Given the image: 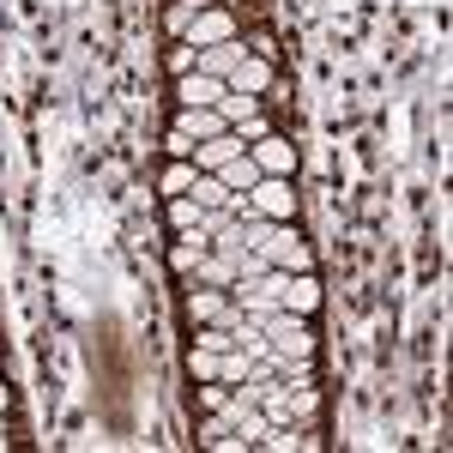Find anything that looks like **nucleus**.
I'll list each match as a JSON object with an SVG mask.
<instances>
[{
  "label": "nucleus",
  "instance_id": "3",
  "mask_svg": "<svg viewBox=\"0 0 453 453\" xmlns=\"http://www.w3.org/2000/svg\"><path fill=\"white\" fill-rule=\"evenodd\" d=\"M224 79H211V73H181L175 79V97H181V109H218L224 104Z\"/></svg>",
  "mask_w": 453,
  "mask_h": 453
},
{
  "label": "nucleus",
  "instance_id": "24",
  "mask_svg": "<svg viewBox=\"0 0 453 453\" xmlns=\"http://www.w3.org/2000/svg\"><path fill=\"white\" fill-rule=\"evenodd\" d=\"M170 157H194V140H188L181 127H170Z\"/></svg>",
  "mask_w": 453,
  "mask_h": 453
},
{
  "label": "nucleus",
  "instance_id": "26",
  "mask_svg": "<svg viewBox=\"0 0 453 453\" xmlns=\"http://www.w3.org/2000/svg\"><path fill=\"white\" fill-rule=\"evenodd\" d=\"M6 405H12V393H6V387H0V418H6Z\"/></svg>",
  "mask_w": 453,
  "mask_h": 453
},
{
  "label": "nucleus",
  "instance_id": "18",
  "mask_svg": "<svg viewBox=\"0 0 453 453\" xmlns=\"http://www.w3.org/2000/svg\"><path fill=\"white\" fill-rule=\"evenodd\" d=\"M194 175H200V170H194V157H175L170 170H164V194H170V200H175V194H188Z\"/></svg>",
  "mask_w": 453,
  "mask_h": 453
},
{
  "label": "nucleus",
  "instance_id": "21",
  "mask_svg": "<svg viewBox=\"0 0 453 453\" xmlns=\"http://www.w3.org/2000/svg\"><path fill=\"white\" fill-rule=\"evenodd\" d=\"M194 61H200V49H194V42L170 49V67H175V79H181V73H194Z\"/></svg>",
  "mask_w": 453,
  "mask_h": 453
},
{
  "label": "nucleus",
  "instance_id": "4",
  "mask_svg": "<svg viewBox=\"0 0 453 453\" xmlns=\"http://www.w3.org/2000/svg\"><path fill=\"white\" fill-rule=\"evenodd\" d=\"M236 97H266L273 91V67H266V55H242L236 67H230V79H224Z\"/></svg>",
  "mask_w": 453,
  "mask_h": 453
},
{
  "label": "nucleus",
  "instance_id": "9",
  "mask_svg": "<svg viewBox=\"0 0 453 453\" xmlns=\"http://www.w3.org/2000/svg\"><path fill=\"white\" fill-rule=\"evenodd\" d=\"M206 254H211V236H206V230H175V242H170V266L181 273V279H188V273H194V266H200Z\"/></svg>",
  "mask_w": 453,
  "mask_h": 453
},
{
  "label": "nucleus",
  "instance_id": "19",
  "mask_svg": "<svg viewBox=\"0 0 453 453\" xmlns=\"http://www.w3.org/2000/svg\"><path fill=\"white\" fill-rule=\"evenodd\" d=\"M224 121H230V127H236V121H248V115H254V109H260V97H236V91H224Z\"/></svg>",
  "mask_w": 453,
  "mask_h": 453
},
{
  "label": "nucleus",
  "instance_id": "16",
  "mask_svg": "<svg viewBox=\"0 0 453 453\" xmlns=\"http://www.w3.org/2000/svg\"><path fill=\"white\" fill-rule=\"evenodd\" d=\"M200 200H194V194H175L170 200V230H200Z\"/></svg>",
  "mask_w": 453,
  "mask_h": 453
},
{
  "label": "nucleus",
  "instance_id": "22",
  "mask_svg": "<svg viewBox=\"0 0 453 453\" xmlns=\"http://www.w3.org/2000/svg\"><path fill=\"white\" fill-rule=\"evenodd\" d=\"M224 206H230V218H236V224H248V218H254V194H230Z\"/></svg>",
  "mask_w": 453,
  "mask_h": 453
},
{
  "label": "nucleus",
  "instance_id": "25",
  "mask_svg": "<svg viewBox=\"0 0 453 453\" xmlns=\"http://www.w3.org/2000/svg\"><path fill=\"white\" fill-rule=\"evenodd\" d=\"M181 6H188V12H206V6H211V0H181Z\"/></svg>",
  "mask_w": 453,
  "mask_h": 453
},
{
  "label": "nucleus",
  "instance_id": "12",
  "mask_svg": "<svg viewBox=\"0 0 453 453\" xmlns=\"http://www.w3.org/2000/svg\"><path fill=\"white\" fill-rule=\"evenodd\" d=\"M248 49L230 36V42H211V49H200V61H194V73H211V79H230V67L242 61Z\"/></svg>",
  "mask_w": 453,
  "mask_h": 453
},
{
  "label": "nucleus",
  "instance_id": "15",
  "mask_svg": "<svg viewBox=\"0 0 453 453\" xmlns=\"http://www.w3.org/2000/svg\"><path fill=\"white\" fill-rule=\"evenodd\" d=\"M248 375H254V357H248L242 345H236V350H224V357H218V381H224V387L248 381Z\"/></svg>",
  "mask_w": 453,
  "mask_h": 453
},
{
  "label": "nucleus",
  "instance_id": "5",
  "mask_svg": "<svg viewBox=\"0 0 453 453\" xmlns=\"http://www.w3.org/2000/svg\"><path fill=\"white\" fill-rule=\"evenodd\" d=\"M248 157L260 164V175H290L296 170V145L279 140V134H260V140L248 145Z\"/></svg>",
  "mask_w": 453,
  "mask_h": 453
},
{
  "label": "nucleus",
  "instance_id": "1",
  "mask_svg": "<svg viewBox=\"0 0 453 453\" xmlns=\"http://www.w3.org/2000/svg\"><path fill=\"white\" fill-rule=\"evenodd\" d=\"M266 339H273V350H284L290 363L296 357H314V333H309V314H290V309H273L266 320Z\"/></svg>",
  "mask_w": 453,
  "mask_h": 453
},
{
  "label": "nucleus",
  "instance_id": "8",
  "mask_svg": "<svg viewBox=\"0 0 453 453\" xmlns=\"http://www.w3.org/2000/svg\"><path fill=\"white\" fill-rule=\"evenodd\" d=\"M230 31H236V25H230V12L206 6V12H194V19H188V36H181V42H194V49H211V42H230Z\"/></svg>",
  "mask_w": 453,
  "mask_h": 453
},
{
  "label": "nucleus",
  "instance_id": "13",
  "mask_svg": "<svg viewBox=\"0 0 453 453\" xmlns=\"http://www.w3.org/2000/svg\"><path fill=\"white\" fill-rule=\"evenodd\" d=\"M188 279H194V284H211V290H230V284H236V254H218V248H211V254L194 266V273H188Z\"/></svg>",
  "mask_w": 453,
  "mask_h": 453
},
{
  "label": "nucleus",
  "instance_id": "17",
  "mask_svg": "<svg viewBox=\"0 0 453 453\" xmlns=\"http://www.w3.org/2000/svg\"><path fill=\"white\" fill-rule=\"evenodd\" d=\"M188 194H194L200 206H224V200H230V188H224V181H218L211 170H200V175H194V188H188Z\"/></svg>",
  "mask_w": 453,
  "mask_h": 453
},
{
  "label": "nucleus",
  "instance_id": "2",
  "mask_svg": "<svg viewBox=\"0 0 453 453\" xmlns=\"http://www.w3.org/2000/svg\"><path fill=\"white\" fill-rule=\"evenodd\" d=\"M248 194H254V211H260V218H273V224H290V218H296V194H290V175H260V181H254Z\"/></svg>",
  "mask_w": 453,
  "mask_h": 453
},
{
  "label": "nucleus",
  "instance_id": "14",
  "mask_svg": "<svg viewBox=\"0 0 453 453\" xmlns=\"http://www.w3.org/2000/svg\"><path fill=\"white\" fill-rule=\"evenodd\" d=\"M218 175V181H224V188H230V194H248V188H254V181H260V164H254V157H248V151H236V157H230V164H224V170H211Z\"/></svg>",
  "mask_w": 453,
  "mask_h": 453
},
{
  "label": "nucleus",
  "instance_id": "11",
  "mask_svg": "<svg viewBox=\"0 0 453 453\" xmlns=\"http://www.w3.org/2000/svg\"><path fill=\"white\" fill-rule=\"evenodd\" d=\"M236 151H248L242 134H218V140H200V145H194V170H224Z\"/></svg>",
  "mask_w": 453,
  "mask_h": 453
},
{
  "label": "nucleus",
  "instance_id": "23",
  "mask_svg": "<svg viewBox=\"0 0 453 453\" xmlns=\"http://www.w3.org/2000/svg\"><path fill=\"white\" fill-rule=\"evenodd\" d=\"M200 399H206L211 411H224V405H230V393H224V381H206V387H200Z\"/></svg>",
  "mask_w": 453,
  "mask_h": 453
},
{
  "label": "nucleus",
  "instance_id": "10",
  "mask_svg": "<svg viewBox=\"0 0 453 453\" xmlns=\"http://www.w3.org/2000/svg\"><path fill=\"white\" fill-rule=\"evenodd\" d=\"M175 127H181L194 145H200V140H218V134H230L224 109H181V115H175Z\"/></svg>",
  "mask_w": 453,
  "mask_h": 453
},
{
  "label": "nucleus",
  "instance_id": "6",
  "mask_svg": "<svg viewBox=\"0 0 453 453\" xmlns=\"http://www.w3.org/2000/svg\"><path fill=\"white\" fill-rule=\"evenodd\" d=\"M266 260H273L279 273H314L309 248H303V236H296L290 224H279V236H273V248H266Z\"/></svg>",
  "mask_w": 453,
  "mask_h": 453
},
{
  "label": "nucleus",
  "instance_id": "7",
  "mask_svg": "<svg viewBox=\"0 0 453 453\" xmlns=\"http://www.w3.org/2000/svg\"><path fill=\"white\" fill-rule=\"evenodd\" d=\"M279 309H290V314H314L320 309V284H314V273H284Z\"/></svg>",
  "mask_w": 453,
  "mask_h": 453
},
{
  "label": "nucleus",
  "instance_id": "20",
  "mask_svg": "<svg viewBox=\"0 0 453 453\" xmlns=\"http://www.w3.org/2000/svg\"><path fill=\"white\" fill-rule=\"evenodd\" d=\"M188 369H194V381H218V350H200V345H194Z\"/></svg>",
  "mask_w": 453,
  "mask_h": 453
}]
</instances>
